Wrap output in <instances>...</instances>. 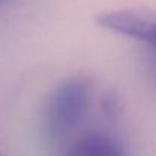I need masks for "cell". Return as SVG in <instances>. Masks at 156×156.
I'll use <instances>...</instances> for the list:
<instances>
[{
	"label": "cell",
	"instance_id": "obj_1",
	"mask_svg": "<svg viewBox=\"0 0 156 156\" xmlns=\"http://www.w3.org/2000/svg\"><path fill=\"white\" fill-rule=\"evenodd\" d=\"M94 87L87 76L62 80L50 94L44 109V133L50 141H62L85 121L93 103Z\"/></svg>",
	"mask_w": 156,
	"mask_h": 156
},
{
	"label": "cell",
	"instance_id": "obj_2",
	"mask_svg": "<svg viewBox=\"0 0 156 156\" xmlns=\"http://www.w3.org/2000/svg\"><path fill=\"white\" fill-rule=\"evenodd\" d=\"M97 24L112 34H118L146 44L156 56V12L147 8H121L100 12Z\"/></svg>",
	"mask_w": 156,
	"mask_h": 156
},
{
	"label": "cell",
	"instance_id": "obj_3",
	"mask_svg": "<svg viewBox=\"0 0 156 156\" xmlns=\"http://www.w3.org/2000/svg\"><path fill=\"white\" fill-rule=\"evenodd\" d=\"M64 156H126V152L111 135L91 133L77 141Z\"/></svg>",
	"mask_w": 156,
	"mask_h": 156
},
{
	"label": "cell",
	"instance_id": "obj_4",
	"mask_svg": "<svg viewBox=\"0 0 156 156\" xmlns=\"http://www.w3.org/2000/svg\"><path fill=\"white\" fill-rule=\"evenodd\" d=\"M2 2H3V0H0V3H2Z\"/></svg>",
	"mask_w": 156,
	"mask_h": 156
},
{
	"label": "cell",
	"instance_id": "obj_5",
	"mask_svg": "<svg viewBox=\"0 0 156 156\" xmlns=\"http://www.w3.org/2000/svg\"><path fill=\"white\" fill-rule=\"evenodd\" d=\"M0 156H2V155H0Z\"/></svg>",
	"mask_w": 156,
	"mask_h": 156
}]
</instances>
